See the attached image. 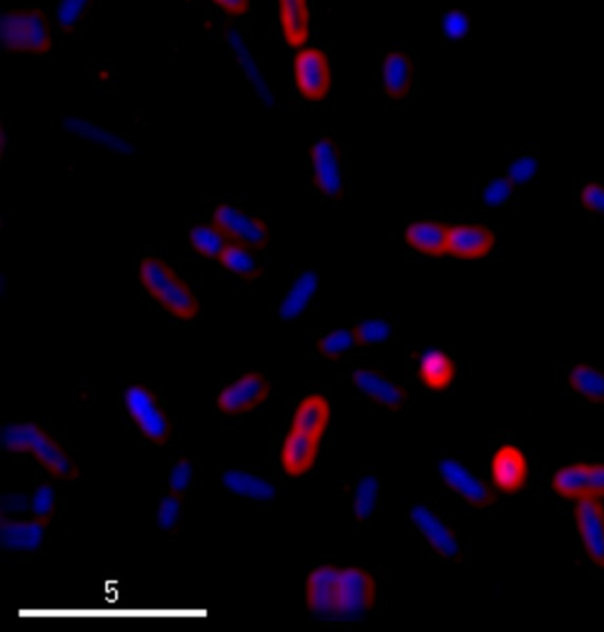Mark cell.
<instances>
[{
	"instance_id": "277c9868",
	"label": "cell",
	"mask_w": 604,
	"mask_h": 632,
	"mask_svg": "<svg viewBox=\"0 0 604 632\" xmlns=\"http://www.w3.org/2000/svg\"><path fill=\"white\" fill-rule=\"evenodd\" d=\"M125 407L141 433L162 445L170 439L171 423L156 394L145 386L135 384L125 393Z\"/></svg>"
},
{
	"instance_id": "74e56055",
	"label": "cell",
	"mask_w": 604,
	"mask_h": 632,
	"mask_svg": "<svg viewBox=\"0 0 604 632\" xmlns=\"http://www.w3.org/2000/svg\"><path fill=\"white\" fill-rule=\"evenodd\" d=\"M469 17L461 10H453L444 19V33L450 39H462L469 33Z\"/></svg>"
},
{
	"instance_id": "cb8c5ba5",
	"label": "cell",
	"mask_w": 604,
	"mask_h": 632,
	"mask_svg": "<svg viewBox=\"0 0 604 632\" xmlns=\"http://www.w3.org/2000/svg\"><path fill=\"white\" fill-rule=\"evenodd\" d=\"M318 289V275L315 271L302 273L294 282L280 307V316L283 320H291L301 315L307 309L309 303Z\"/></svg>"
},
{
	"instance_id": "8fae6325",
	"label": "cell",
	"mask_w": 604,
	"mask_h": 632,
	"mask_svg": "<svg viewBox=\"0 0 604 632\" xmlns=\"http://www.w3.org/2000/svg\"><path fill=\"white\" fill-rule=\"evenodd\" d=\"M339 568L324 566L312 572L307 583V604L320 618L338 616Z\"/></svg>"
},
{
	"instance_id": "9c48e42d",
	"label": "cell",
	"mask_w": 604,
	"mask_h": 632,
	"mask_svg": "<svg viewBox=\"0 0 604 632\" xmlns=\"http://www.w3.org/2000/svg\"><path fill=\"white\" fill-rule=\"evenodd\" d=\"M314 182L325 196L339 198L344 189V167L338 145L324 138L312 150Z\"/></svg>"
},
{
	"instance_id": "d590c367",
	"label": "cell",
	"mask_w": 604,
	"mask_h": 632,
	"mask_svg": "<svg viewBox=\"0 0 604 632\" xmlns=\"http://www.w3.org/2000/svg\"><path fill=\"white\" fill-rule=\"evenodd\" d=\"M193 468L191 462L187 458L183 457L173 467L170 477V491L171 494L182 497L188 491L189 484L192 481Z\"/></svg>"
},
{
	"instance_id": "d6986e66",
	"label": "cell",
	"mask_w": 604,
	"mask_h": 632,
	"mask_svg": "<svg viewBox=\"0 0 604 632\" xmlns=\"http://www.w3.org/2000/svg\"><path fill=\"white\" fill-rule=\"evenodd\" d=\"M449 230L434 221H418L408 226L406 240L423 254L443 256L448 254Z\"/></svg>"
},
{
	"instance_id": "30bf717a",
	"label": "cell",
	"mask_w": 604,
	"mask_h": 632,
	"mask_svg": "<svg viewBox=\"0 0 604 632\" xmlns=\"http://www.w3.org/2000/svg\"><path fill=\"white\" fill-rule=\"evenodd\" d=\"M577 529L586 547L587 556L604 568V507L597 499L579 500L575 508Z\"/></svg>"
},
{
	"instance_id": "7a4b0ae2",
	"label": "cell",
	"mask_w": 604,
	"mask_h": 632,
	"mask_svg": "<svg viewBox=\"0 0 604 632\" xmlns=\"http://www.w3.org/2000/svg\"><path fill=\"white\" fill-rule=\"evenodd\" d=\"M5 449L13 454L33 456L45 470L57 478L76 476L71 458L59 442L35 424L7 425L2 431Z\"/></svg>"
},
{
	"instance_id": "ab89813d",
	"label": "cell",
	"mask_w": 604,
	"mask_h": 632,
	"mask_svg": "<svg viewBox=\"0 0 604 632\" xmlns=\"http://www.w3.org/2000/svg\"><path fill=\"white\" fill-rule=\"evenodd\" d=\"M582 203L592 213L604 215V187L591 183L582 192Z\"/></svg>"
},
{
	"instance_id": "e575fe53",
	"label": "cell",
	"mask_w": 604,
	"mask_h": 632,
	"mask_svg": "<svg viewBox=\"0 0 604 632\" xmlns=\"http://www.w3.org/2000/svg\"><path fill=\"white\" fill-rule=\"evenodd\" d=\"M181 513V498L177 495H168L160 504L159 514H157V520H159L160 528L164 531H172L176 528L177 521L180 519Z\"/></svg>"
},
{
	"instance_id": "7402d4cb",
	"label": "cell",
	"mask_w": 604,
	"mask_h": 632,
	"mask_svg": "<svg viewBox=\"0 0 604 632\" xmlns=\"http://www.w3.org/2000/svg\"><path fill=\"white\" fill-rule=\"evenodd\" d=\"M44 524L39 521H7L2 523V542L12 550L33 551L44 539Z\"/></svg>"
},
{
	"instance_id": "8992f818",
	"label": "cell",
	"mask_w": 604,
	"mask_h": 632,
	"mask_svg": "<svg viewBox=\"0 0 604 632\" xmlns=\"http://www.w3.org/2000/svg\"><path fill=\"white\" fill-rule=\"evenodd\" d=\"M376 584L370 572L360 567L341 570L339 578L338 616L346 620L364 618L374 607Z\"/></svg>"
},
{
	"instance_id": "44dd1931",
	"label": "cell",
	"mask_w": 604,
	"mask_h": 632,
	"mask_svg": "<svg viewBox=\"0 0 604 632\" xmlns=\"http://www.w3.org/2000/svg\"><path fill=\"white\" fill-rule=\"evenodd\" d=\"M329 415L330 408L327 400L322 395H309L299 404L296 415H294L293 429L303 431V433L319 439L327 428Z\"/></svg>"
},
{
	"instance_id": "4316f807",
	"label": "cell",
	"mask_w": 604,
	"mask_h": 632,
	"mask_svg": "<svg viewBox=\"0 0 604 632\" xmlns=\"http://www.w3.org/2000/svg\"><path fill=\"white\" fill-rule=\"evenodd\" d=\"M570 384L588 402L604 404V373L600 370L577 365L570 373Z\"/></svg>"
},
{
	"instance_id": "ac0fdd59",
	"label": "cell",
	"mask_w": 604,
	"mask_h": 632,
	"mask_svg": "<svg viewBox=\"0 0 604 632\" xmlns=\"http://www.w3.org/2000/svg\"><path fill=\"white\" fill-rule=\"evenodd\" d=\"M414 65L402 51H392L383 62V87L388 97L403 99L412 91Z\"/></svg>"
},
{
	"instance_id": "4fadbf2b",
	"label": "cell",
	"mask_w": 604,
	"mask_h": 632,
	"mask_svg": "<svg viewBox=\"0 0 604 632\" xmlns=\"http://www.w3.org/2000/svg\"><path fill=\"white\" fill-rule=\"evenodd\" d=\"M411 518L439 555L449 558L459 556L460 545L454 531L432 509L425 505H416L411 510Z\"/></svg>"
},
{
	"instance_id": "f546056e",
	"label": "cell",
	"mask_w": 604,
	"mask_h": 632,
	"mask_svg": "<svg viewBox=\"0 0 604 632\" xmlns=\"http://www.w3.org/2000/svg\"><path fill=\"white\" fill-rule=\"evenodd\" d=\"M191 242L199 255L218 258L223 254L229 241L214 226L199 225L191 231Z\"/></svg>"
},
{
	"instance_id": "60d3db41",
	"label": "cell",
	"mask_w": 604,
	"mask_h": 632,
	"mask_svg": "<svg viewBox=\"0 0 604 632\" xmlns=\"http://www.w3.org/2000/svg\"><path fill=\"white\" fill-rule=\"evenodd\" d=\"M588 489H590V498H604V465H590Z\"/></svg>"
},
{
	"instance_id": "5bb4252c",
	"label": "cell",
	"mask_w": 604,
	"mask_h": 632,
	"mask_svg": "<svg viewBox=\"0 0 604 632\" xmlns=\"http://www.w3.org/2000/svg\"><path fill=\"white\" fill-rule=\"evenodd\" d=\"M492 473L501 491L516 493L527 481L528 463L517 447L503 446L493 458Z\"/></svg>"
},
{
	"instance_id": "9a60e30c",
	"label": "cell",
	"mask_w": 604,
	"mask_h": 632,
	"mask_svg": "<svg viewBox=\"0 0 604 632\" xmlns=\"http://www.w3.org/2000/svg\"><path fill=\"white\" fill-rule=\"evenodd\" d=\"M496 237L483 226L462 225L449 230L448 254L460 258H481L495 245Z\"/></svg>"
},
{
	"instance_id": "8d00e7d4",
	"label": "cell",
	"mask_w": 604,
	"mask_h": 632,
	"mask_svg": "<svg viewBox=\"0 0 604 632\" xmlns=\"http://www.w3.org/2000/svg\"><path fill=\"white\" fill-rule=\"evenodd\" d=\"M514 182L511 178H497L488 183L483 192V200L488 205H500L511 198L514 191Z\"/></svg>"
},
{
	"instance_id": "5b68a950",
	"label": "cell",
	"mask_w": 604,
	"mask_h": 632,
	"mask_svg": "<svg viewBox=\"0 0 604 632\" xmlns=\"http://www.w3.org/2000/svg\"><path fill=\"white\" fill-rule=\"evenodd\" d=\"M213 226L229 242L248 247L250 250H264L270 241L269 229L264 221L252 217L234 205H219L213 214Z\"/></svg>"
},
{
	"instance_id": "603a6c76",
	"label": "cell",
	"mask_w": 604,
	"mask_h": 632,
	"mask_svg": "<svg viewBox=\"0 0 604 632\" xmlns=\"http://www.w3.org/2000/svg\"><path fill=\"white\" fill-rule=\"evenodd\" d=\"M223 483L230 493L259 502H270L276 495V489L270 482L245 471H228L224 474Z\"/></svg>"
},
{
	"instance_id": "f35d334b",
	"label": "cell",
	"mask_w": 604,
	"mask_h": 632,
	"mask_svg": "<svg viewBox=\"0 0 604 632\" xmlns=\"http://www.w3.org/2000/svg\"><path fill=\"white\" fill-rule=\"evenodd\" d=\"M537 170L538 162L535 158L523 157L509 167V178H511L514 183L527 182L535 175Z\"/></svg>"
},
{
	"instance_id": "3957f363",
	"label": "cell",
	"mask_w": 604,
	"mask_h": 632,
	"mask_svg": "<svg viewBox=\"0 0 604 632\" xmlns=\"http://www.w3.org/2000/svg\"><path fill=\"white\" fill-rule=\"evenodd\" d=\"M0 35L5 49L20 54L44 55L52 46L49 20L40 9L4 13Z\"/></svg>"
},
{
	"instance_id": "83f0119b",
	"label": "cell",
	"mask_w": 604,
	"mask_h": 632,
	"mask_svg": "<svg viewBox=\"0 0 604 632\" xmlns=\"http://www.w3.org/2000/svg\"><path fill=\"white\" fill-rule=\"evenodd\" d=\"M219 261L234 275L243 278H254L259 275V265L248 247L229 242L223 254L220 255Z\"/></svg>"
},
{
	"instance_id": "4dcf8cb0",
	"label": "cell",
	"mask_w": 604,
	"mask_h": 632,
	"mask_svg": "<svg viewBox=\"0 0 604 632\" xmlns=\"http://www.w3.org/2000/svg\"><path fill=\"white\" fill-rule=\"evenodd\" d=\"M353 333L356 344L369 346L386 341L392 334V328L386 320L372 319L357 325Z\"/></svg>"
},
{
	"instance_id": "52a82bcc",
	"label": "cell",
	"mask_w": 604,
	"mask_h": 632,
	"mask_svg": "<svg viewBox=\"0 0 604 632\" xmlns=\"http://www.w3.org/2000/svg\"><path fill=\"white\" fill-rule=\"evenodd\" d=\"M294 78L301 96L311 102H322L332 86L329 61L319 49H304L294 61Z\"/></svg>"
},
{
	"instance_id": "e0dca14e",
	"label": "cell",
	"mask_w": 604,
	"mask_h": 632,
	"mask_svg": "<svg viewBox=\"0 0 604 632\" xmlns=\"http://www.w3.org/2000/svg\"><path fill=\"white\" fill-rule=\"evenodd\" d=\"M318 437L293 429L282 452V462L291 476H301L313 466L318 452Z\"/></svg>"
},
{
	"instance_id": "836d02e7",
	"label": "cell",
	"mask_w": 604,
	"mask_h": 632,
	"mask_svg": "<svg viewBox=\"0 0 604 632\" xmlns=\"http://www.w3.org/2000/svg\"><path fill=\"white\" fill-rule=\"evenodd\" d=\"M56 498L54 488L44 484L35 492L33 499V519L46 525L54 515Z\"/></svg>"
},
{
	"instance_id": "d6a6232c",
	"label": "cell",
	"mask_w": 604,
	"mask_h": 632,
	"mask_svg": "<svg viewBox=\"0 0 604 632\" xmlns=\"http://www.w3.org/2000/svg\"><path fill=\"white\" fill-rule=\"evenodd\" d=\"M89 5H91V0H61L57 9L60 28L63 30L75 28L87 12Z\"/></svg>"
},
{
	"instance_id": "ba28073f",
	"label": "cell",
	"mask_w": 604,
	"mask_h": 632,
	"mask_svg": "<svg viewBox=\"0 0 604 632\" xmlns=\"http://www.w3.org/2000/svg\"><path fill=\"white\" fill-rule=\"evenodd\" d=\"M270 384L260 373H248L231 383L219 395L217 405L220 412L228 415L250 412L269 397Z\"/></svg>"
},
{
	"instance_id": "ffe728a7",
	"label": "cell",
	"mask_w": 604,
	"mask_h": 632,
	"mask_svg": "<svg viewBox=\"0 0 604 632\" xmlns=\"http://www.w3.org/2000/svg\"><path fill=\"white\" fill-rule=\"evenodd\" d=\"M283 34L293 49L306 44L309 38L307 0H278Z\"/></svg>"
},
{
	"instance_id": "484cf974",
	"label": "cell",
	"mask_w": 604,
	"mask_h": 632,
	"mask_svg": "<svg viewBox=\"0 0 604 632\" xmlns=\"http://www.w3.org/2000/svg\"><path fill=\"white\" fill-rule=\"evenodd\" d=\"M454 376V363L443 351L433 350L423 356L420 363V377L429 388L434 391H443L453 382Z\"/></svg>"
},
{
	"instance_id": "b9f144b4",
	"label": "cell",
	"mask_w": 604,
	"mask_h": 632,
	"mask_svg": "<svg viewBox=\"0 0 604 632\" xmlns=\"http://www.w3.org/2000/svg\"><path fill=\"white\" fill-rule=\"evenodd\" d=\"M213 2L231 15H244L250 9V0H213Z\"/></svg>"
},
{
	"instance_id": "7c38bea8",
	"label": "cell",
	"mask_w": 604,
	"mask_h": 632,
	"mask_svg": "<svg viewBox=\"0 0 604 632\" xmlns=\"http://www.w3.org/2000/svg\"><path fill=\"white\" fill-rule=\"evenodd\" d=\"M440 473L448 486L477 508H486L493 502V493L481 479L460 462L446 458L440 462Z\"/></svg>"
},
{
	"instance_id": "1f68e13d",
	"label": "cell",
	"mask_w": 604,
	"mask_h": 632,
	"mask_svg": "<svg viewBox=\"0 0 604 632\" xmlns=\"http://www.w3.org/2000/svg\"><path fill=\"white\" fill-rule=\"evenodd\" d=\"M356 344L354 333L349 330H339L323 337L319 342V351L324 357L335 360L348 352Z\"/></svg>"
},
{
	"instance_id": "2e32d148",
	"label": "cell",
	"mask_w": 604,
	"mask_h": 632,
	"mask_svg": "<svg viewBox=\"0 0 604 632\" xmlns=\"http://www.w3.org/2000/svg\"><path fill=\"white\" fill-rule=\"evenodd\" d=\"M354 383L367 397L388 408H399L407 402L408 394L397 383L372 370H357Z\"/></svg>"
},
{
	"instance_id": "d4e9b609",
	"label": "cell",
	"mask_w": 604,
	"mask_h": 632,
	"mask_svg": "<svg viewBox=\"0 0 604 632\" xmlns=\"http://www.w3.org/2000/svg\"><path fill=\"white\" fill-rule=\"evenodd\" d=\"M588 473H590V465L588 463H576V465L561 468L554 477L553 487L555 492L560 497L569 500L590 499Z\"/></svg>"
},
{
	"instance_id": "f1b7e54d",
	"label": "cell",
	"mask_w": 604,
	"mask_h": 632,
	"mask_svg": "<svg viewBox=\"0 0 604 632\" xmlns=\"http://www.w3.org/2000/svg\"><path fill=\"white\" fill-rule=\"evenodd\" d=\"M381 479L376 473L367 474L357 484L355 492V514L360 521L370 518L380 500Z\"/></svg>"
},
{
	"instance_id": "6da1fadb",
	"label": "cell",
	"mask_w": 604,
	"mask_h": 632,
	"mask_svg": "<svg viewBox=\"0 0 604 632\" xmlns=\"http://www.w3.org/2000/svg\"><path fill=\"white\" fill-rule=\"evenodd\" d=\"M140 281L150 296L168 313L181 320H193L199 313V302L191 288L159 257H147L139 267Z\"/></svg>"
}]
</instances>
